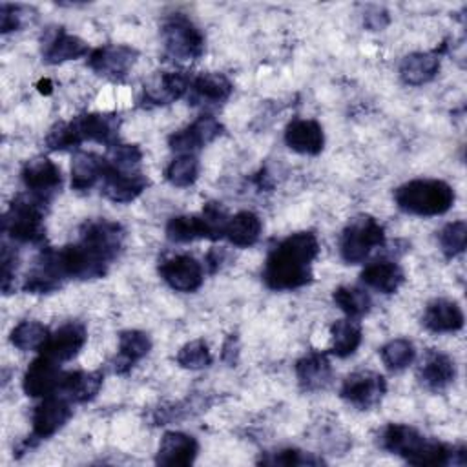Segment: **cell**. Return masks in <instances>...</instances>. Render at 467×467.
<instances>
[{
  "label": "cell",
  "instance_id": "obj_1",
  "mask_svg": "<svg viewBox=\"0 0 467 467\" xmlns=\"http://www.w3.org/2000/svg\"><path fill=\"white\" fill-rule=\"evenodd\" d=\"M124 243V228L108 219L86 221L78 241L62 248H47L49 259L62 279H97L102 277L117 259Z\"/></svg>",
  "mask_w": 467,
  "mask_h": 467
},
{
  "label": "cell",
  "instance_id": "obj_2",
  "mask_svg": "<svg viewBox=\"0 0 467 467\" xmlns=\"http://www.w3.org/2000/svg\"><path fill=\"white\" fill-rule=\"evenodd\" d=\"M319 254L317 237L312 232H297L270 250L263 281L272 290H294L312 281V261Z\"/></svg>",
  "mask_w": 467,
  "mask_h": 467
},
{
  "label": "cell",
  "instance_id": "obj_3",
  "mask_svg": "<svg viewBox=\"0 0 467 467\" xmlns=\"http://www.w3.org/2000/svg\"><path fill=\"white\" fill-rule=\"evenodd\" d=\"M381 449L401 456L405 462L420 467L447 465L454 456L465 458V449L451 447L438 440L423 436L414 427L403 423H389L379 434Z\"/></svg>",
  "mask_w": 467,
  "mask_h": 467
},
{
  "label": "cell",
  "instance_id": "obj_4",
  "mask_svg": "<svg viewBox=\"0 0 467 467\" xmlns=\"http://www.w3.org/2000/svg\"><path fill=\"white\" fill-rule=\"evenodd\" d=\"M119 128L120 119L115 113H84L69 122H57L46 135V146L64 151L91 140L111 148L119 142Z\"/></svg>",
  "mask_w": 467,
  "mask_h": 467
},
{
  "label": "cell",
  "instance_id": "obj_5",
  "mask_svg": "<svg viewBox=\"0 0 467 467\" xmlns=\"http://www.w3.org/2000/svg\"><path fill=\"white\" fill-rule=\"evenodd\" d=\"M394 201L407 213L432 217L445 213L452 206L454 190L445 181L414 179L394 192Z\"/></svg>",
  "mask_w": 467,
  "mask_h": 467
},
{
  "label": "cell",
  "instance_id": "obj_6",
  "mask_svg": "<svg viewBox=\"0 0 467 467\" xmlns=\"http://www.w3.org/2000/svg\"><path fill=\"white\" fill-rule=\"evenodd\" d=\"M44 204L33 195H18L4 213L2 230L7 237L18 243L38 244L46 237Z\"/></svg>",
  "mask_w": 467,
  "mask_h": 467
},
{
  "label": "cell",
  "instance_id": "obj_7",
  "mask_svg": "<svg viewBox=\"0 0 467 467\" xmlns=\"http://www.w3.org/2000/svg\"><path fill=\"white\" fill-rule=\"evenodd\" d=\"M161 35L166 55L175 62H192L204 53L202 33L182 13H175L164 18Z\"/></svg>",
  "mask_w": 467,
  "mask_h": 467
},
{
  "label": "cell",
  "instance_id": "obj_8",
  "mask_svg": "<svg viewBox=\"0 0 467 467\" xmlns=\"http://www.w3.org/2000/svg\"><path fill=\"white\" fill-rule=\"evenodd\" d=\"M385 243L383 226L370 215H358L341 232L339 254L348 265H358L367 259V255Z\"/></svg>",
  "mask_w": 467,
  "mask_h": 467
},
{
  "label": "cell",
  "instance_id": "obj_9",
  "mask_svg": "<svg viewBox=\"0 0 467 467\" xmlns=\"http://www.w3.org/2000/svg\"><path fill=\"white\" fill-rule=\"evenodd\" d=\"M71 401L64 396L53 392L44 396V400L35 407L33 412V431L31 438L26 440L20 447V452H26L27 449L35 447L36 441L46 440L53 436L58 429L66 425V421L71 418Z\"/></svg>",
  "mask_w": 467,
  "mask_h": 467
},
{
  "label": "cell",
  "instance_id": "obj_10",
  "mask_svg": "<svg viewBox=\"0 0 467 467\" xmlns=\"http://www.w3.org/2000/svg\"><path fill=\"white\" fill-rule=\"evenodd\" d=\"M385 392H387L385 378L372 370L352 372L350 376L345 378V381L339 389V396L347 403H350L361 410L376 407L381 401Z\"/></svg>",
  "mask_w": 467,
  "mask_h": 467
},
{
  "label": "cell",
  "instance_id": "obj_11",
  "mask_svg": "<svg viewBox=\"0 0 467 467\" xmlns=\"http://www.w3.org/2000/svg\"><path fill=\"white\" fill-rule=\"evenodd\" d=\"M22 182L29 195L47 202L62 186L60 168L47 157H35L22 168Z\"/></svg>",
  "mask_w": 467,
  "mask_h": 467
},
{
  "label": "cell",
  "instance_id": "obj_12",
  "mask_svg": "<svg viewBox=\"0 0 467 467\" xmlns=\"http://www.w3.org/2000/svg\"><path fill=\"white\" fill-rule=\"evenodd\" d=\"M137 60V51L124 44H108L89 53L88 66L100 77L122 80Z\"/></svg>",
  "mask_w": 467,
  "mask_h": 467
},
{
  "label": "cell",
  "instance_id": "obj_13",
  "mask_svg": "<svg viewBox=\"0 0 467 467\" xmlns=\"http://www.w3.org/2000/svg\"><path fill=\"white\" fill-rule=\"evenodd\" d=\"M221 133V122L210 113H202L186 128L171 133L168 144L177 153H195L197 150L204 148L213 139H217Z\"/></svg>",
  "mask_w": 467,
  "mask_h": 467
},
{
  "label": "cell",
  "instance_id": "obj_14",
  "mask_svg": "<svg viewBox=\"0 0 467 467\" xmlns=\"http://www.w3.org/2000/svg\"><path fill=\"white\" fill-rule=\"evenodd\" d=\"M150 184V179L140 171H124L111 166L106 159L102 173V195L113 202H131Z\"/></svg>",
  "mask_w": 467,
  "mask_h": 467
},
{
  "label": "cell",
  "instance_id": "obj_15",
  "mask_svg": "<svg viewBox=\"0 0 467 467\" xmlns=\"http://www.w3.org/2000/svg\"><path fill=\"white\" fill-rule=\"evenodd\" d=\"M190 78L184 71H157L142 86L144 102L166 106L179 100L190 89Z\"/></svg>",
  "mask_w": 467,
  "mask_h": 467
},
{
  "label": "cell",
  "instance_id": "obj_16",
  "mask_svg": "<svg viewBox=\"0 0 467 467\" xmlns=\"http://www.w3.org/2000/svg\"><path fill=\"white\" fill-rule=\"evenodd\" d=\"M159 274L177 292H195L204 277L201 263L186 254L164 259L159 265Z\"/></svg>",
  "mask_w": 467,
  "mask_h": 467
},
{
  "label": "cell",
  "instance_id": "obj_17",
  "mask_svg": "<svg viewBox=\"0 0 467 467\" xmlns=\"http://www.w3.org/2000/svg\"><path fill=\"white\" fill-rule=\"evenodd\" d=\"M86 327L78 321H69L57 328L55 332H49V337L40 348V354L51 358L57 363L69 361L80 352V348L86 343Z\"/></svg>",
  "mask_w": 467,
  "mask_h": 467
},
{
  "label": "cell",
  "instance_id": "obj_18",
  "mask_svg": "<svg viewBox=\"0 0 467 467\" xmlns=\"http://www.w3.org/2000/svg\"><path fill=\"white\" fill-rule=\"evenodd\" d=\"M88 55V44L64 27H51L42 36V58L47 64H62Z\"/></svg>",
  "mask_w": 467,
  "mask_h": 467
},
{
  "label": "cell",
  "instance_id": "obj_19",
  "mask_svg": "<svg viewBox=\"0 0 467 467\" xmlns=\"http://www.w3.org/2000/svg\"><path fill=\"white\" fill-rule=\"evenodd\" d=\"M60 363L53 361L51 358L40 354L33 363L27 367L24 379H22V389L27 396L31 398H44L47 394H53L60 383L62 370L58 367Z\"/></svg>",
  "mask_w": 467,
  "mask_h": 467
},
{
  "label": "cell",
  "instance_id": "obj_20",
  "mask_svg": "<svg viewBox=\"0 0 467 467\" xmlns=\"http://www.w3.org/2000/svg\"><path fill=\"white\" fill-rule=\"evenodd\" d=\"M102 381L104 374L100 370L64 372L55 392L64 396L71 403H86L99 394Z\"/></svg>",
  "mask_w": 467,
  "mask_h": 467
},
{
  "label": "cell",
  "instance_id": "obj_21",
  "mask_svg": "<svg viewBox=\"0 0 467 467\" xmlns=\"http://www.w3.org/2000/svg\"><path fill=\"white\" fill-rule=\"evenodd\" d=\"M197 451H199V445L193 436L179 431H170L161 438L155 462L166 467L190 465L193 463Z\"/></svg>",
  "mask_w": 467,
  "mask_h": 467
},
{
  "label": "cell",
  "instance_id": "obj_22",
  "mask_svg": "<svg viewBox=\"0 0 467 467\" xmlns=\"http://www.w3.org/2000/svg\"><path fill=\"white\" fill-rule=\"evenodd\" d=\"M285 142L297 153L317 155L325 144L323 128L314 119H296L285 130Z\"/></svg>",
  "mask_w": 467,
  "mask_h": 467
},
{
  "label": "cell",
  "instance_id": "obj_23",
  "mask_svg": "<svg viewBox=\"0 0 467 467\" xmlns=\"http://www.w3.org/2000/svg\"><path fill=\"white\" fill-rule=\"evenodd\" d=\"M232 82L223 73H202L190 84V104L221 106L232 95Z\"/></svg>",
  "mask_w": 467,
  "mask_h": 467
},
{
  "label": "cell",
  "instance_id": "obj_24",
  "mask_svg": "<svg viewBox=\"0 0 467 467\" xmlns=\"http://www.w3.org/2000/svg\"><path fill=\"white\" fill-rule=\"evenodd\" d=\"M421 323L431 332H456L463 327V312L456 301L438 297L425 306Z\"/></svg>",
  "mask_w": 467,
  "mask_h": 467
},
{
  "label": "cell",
  "instance_id": "obj_25",
  "mask_svg": "<svg viewBox=\"0 0 467 467\" xmlns=\"http://www.w3.org/2000/svg\"><path fill=\"white\" fill-rule=\"evenodd\" d=\"M418 378L427 389L441 390L456 378L454 361L443 352L429 350L418 368Z\"/></svg>",
  "mask_w": 467,
  "mask_h": 467
},
{
  "label": "cell",
  "instance_id": "obj_26",
  "mask_svg": "<svg viewBox=\"0 0 467 467\" xmlns=\"http://www.w3.org/2000/svg\"><path fill=\"white\" fill-rule=\"evenodd\" d=\"M440 71V53H410L400 64V77L409 86H421L431 82Z\"/></svg>",
  "mask_w": 467,
  "mask_h": 467
},
{
  "label": "cell",
  "instance_id": "obj_27",
  "mask_svg": "<svg viewBox=\"0 0 467 467\" xmlns=\"http://www.w3.org/2000/svg\"><path fill=\"white\" fill-rule=\"evenodd\" d=\"M296 376L303 390H319L330 383L332 367L325 354L310 352L296 363Z\"/></svg>",
  "mask_w": 467,
  "mask_h": 467
},
{
  "label": "cell",
  "instance_id": "obj_28",
  "mask_svg": "<svg viewBox=\"0 0 467 467\" xmlns=\"http://www.w3.org/2000/svg\"><path fill=\"white\" fill-rule=\"evenodd\" d=\"M151 348V339L142 330H124L119 334V354L113 361L117 374H126Z\"/></svg>",
  "mask_w": 467,
  "mask_h": 467
},
{
  "label": "cell",
  "instance_id": "obj_29",
  "mask_svg": "<svg viewBox=\"0 0 467 467\" xmlns=\"http://www.w3.org/2000/svg\"><path fill=\"white\" fill-rule=\"evenodd\" d=\"M361 281L381 294H394L403 283V270L394 261L379 259L365 266Z\"/></svg>",
  "mask_w": 467,
  "mask_h": 467
},
{
  "label": "cell",
  "instance_id": "obj_30",
  "mask_svg": "<svg viewBox=\"0 0 467 467\" xmlns=\"http://www.w3.org/2000/svg\"><path fill=\"white\" fill-rule=\"evenodd\" d=\"M106 157L91 151H78L71 161V186L77 192L89 190L99 179H102Z\"/></svg>",
  "mask_w": 467,
  "mask_h": 467
},
{
  "label": "cell",
  "instance_id": "obj_31",
  "mask_svg": "<svg viewBox=\"0 0 467 467\" xmlns=\"http://www.w3.org/2000/svg\"><path fill=\"white\" fill-rule=\"evenodd\" d=\"M261 230H263V224H261L259 215H255L254 212L243 210V212L235 213L234 217H230L224 237H228V241L234 246L246 248V246L255 244V241L261 235Z\"/></svg>",
  "mask_w": 467,
  "mask_h": 467
},
{
  "label": "cell",
  "instance_id": "obj_32",
  "mask_svg": "<svg viewBox=\"0 0 467 467\" xmlns=\"http://www.w3.org/2000/svg\"><path fill=\"white\" fill-rule=\"evenodd\" d=\"M330 336V352L337 358H347L354 354L361 343V328L354 319H337L336 323H332Z\"/></svg>",
  "mask_w": 467,
  "mask_h": 467
},
{
  "label": "cell",
  "instance_id": "obj_33",
  "mask_svg": "<svg viewBox=\"0 0 467 467\" xmlns=\"http://www.w3.org/2000/svg\"><path fill=\"white\" fill-rule=\"evenodd\" d=\"M166 237L171 243H190L195 239H208V232L201 213L177 215L168 221Z\"/></svg>",
  "mask_w": 467,
  "mask_h": 467
},
{
  "label": "cell",
  "instance_id": "obj_34",
  "mask_svg": "<svg viewBox=\"0 0 467 467\" xmlns=\"http://www.w3.org/2000/svg\"><path fill=\"white\" fill-rule=\"evenodd\" d=\"M334 303L348 316V319H358L370 310V296L363 288L339 286L334 290Z\"/></svg>",
  "mask_w": 467,
  "mask_h": 467
},
{
  "label": "cell",
  "instance_id": "obj_35",
  "mask_svg": "<svg viewBox=\"0 0 467 467\" xmlns=\"http://www.w3.org/2000/svg\"><path fill=\"white\" fill-rule=\"evenodd\" d=\"M164 177L170 184L184 188L197 181L199 177V161L195 153H179L164 170Z\"/></svg>",
  "mask_w": 467,
  "mask_h": 467
},
{
  "label": "cell",
  "instance_id": "obj_36",
  "mask_svg": "<svg viewBox=\"0 0 467 467\" xmlns=\"http://www.w3.org/2000/svg\"><path fill=\"white\" fill-rule=\"evenodd\" d=\"M47 337L49 330L38 321H20L11 330V343L24 352L40 350Z\"/></svg>",
  "mask_w": 467,
  "mask_h": 467
},
{
  "label": "cell",
  "instance_id": "obj_37",
  "mask_svg": "<svg viewBox=\"0 0 467 467\" xmlns=\"http://www.w3.org/2000/svg\"><path fill=\"white\" fill-rule=\"evenodd\" d=\"M379 354H381L383 365L389 370H394V372L407 368L416 358V350H414L412 341H409L405 337H396V339L385 343L381 347Z\"/></svg>",
  "mask_w": 467,
  "mask_h": 467
},
{
  "label": "cell",
  "instance_id": "obj_38",
  "mask_svg": "<svg viewBox=\"0 0 467 467\" xmlns=\"http://www.w3.org/2000/svg\"><path fill=\"white\" fill-rule=\"evenodd\" d=\"M438 241H440V248H441V252L447 259H452V257L460 255L465 250V244H467V224H465V221L460 219V221L447 223L438 234Z\"/></svg>",
  "mask_w": 467,
  "mask_h": 467
},
{
  "label": "cell",
  "instance_id": "obj_39",
  "mask_svg": "<svg viewBox=\"0 0 467 467\" xmlns=\"http://www.w3.org/2000/svg\"><path fill=\"white\" fill-rule=\"evenodd\" d=\"M177 363L182 368L190 370L206 368L212 363V352L202 339H193L181 347V350L177 352Z\"/></svg>",
  "mask_w": 467,
  "mask_h": 467
},
{
  "label": "cell",
  "instance_id": "obj_40",
  "mask_svg": "<svg viewBox=\"0 0 467 467\" xmlns=\"http://www.w3.org/2000/svg\"><path fill=\"white\" fill-rule=\"evenodd\" d=\"M201 217L204 221V226H206V232H208V239L217 241V239L226 235V226H228L230 215L226 213V210H224V206L221 202H215V201L206 202L202 206V210H201Z\"/></svg>",
  "mask_w": 467,
  "mask_h": 467
},
{
  "label": "cell",
  "instance_id": "obj_41",
  "mask_svg": "<svg viewBox=\"0 0 467 467\" xmlns=\"http://www.w3.org/2000/svg\"><path fill=\"white\" fill-rule=\"evenodd\" d=\"M108 162L119 170L124 171H135L139 170V164L142 161V151L137 144H120L109 148V157H106Z\"/></svg>",
  "mask_w": 467,
  "mask_h": 467
},
{
  "label": "cell",
  "instance_id": "obj_42",
  "mask_svg": "<svg viewBox=\"0 0 467 467\" xmlns=\"http://www.w3.org/2000/svg\"><path fill=\"white\" fill-rule=\"evenodd\" d=\"M263 463H268V465H286V467H292V465H317V463H323L321 458H316L314 454L310 452H303L299 449H281L277 452H270L266 458L261 460Z\"/></svg>",
  "mask_w": 467,
  "mask_h": 467
},
{
  "label": "cell",
  "instance_id": "obj_43",
  "mask_svg": "<svg viewBox=\"0 0 467 467\" xmlns=\"http://www.w3.org/2000/svg\"><path fill=\"white\" fill-rule=\"evenodd\" d=\"M33 9L24 5H13V4H2L0 5V31L9 33L16 31L24 26V16L29 15Z\"/></svg>",
  "mask_w": 467,
  "mask_h": 467
},
{
  "label": "cell",
  "instance_id": "obj_44",
  "mask_svg": "<svg viewBox=\"0 0 467 467\" xmlns=\"http://www.w3.org/2000/svg\"><path fill=\"white\" fill-rule=\"evenodd\" d=\"M16 254L4 244L2 248V290L4 294H11L15 290V275H16Z\"/></svg>",
  "mask_w": 467,
  "mask_h": 467
},
{
  "label": "cell",
  "instance_id": "obj_45",
  "mask_svg": "<svg viewBox=\"0 0 467 467\" xmlns=\"http://www.w3.org/2000/svg\"><path fill=\"white\" fill-rule=\"evenodd\" d=\"M363 22H365V26H367L370 31H379V29H383V27L389 24V15H387V11L376 7L372 13H367V15H365Z\"/></svg>",
  "mask_w": 467,
  "mask_h": 467
},
{
  "label": "cell",
  "instance_id": "obj_46",
  "mask_svg": "<svg viewBox=\"0 0 467 467\" xmlns=\"http://www.w3.org/2000/svg\"><path fill=\"white\" fill-rule=\"evenodd\" d=\"M237 354H239L237 336L232 334V336L226 337V341H224V345H223V354H221V356H223V359H224L230 367H234L235 361H237Z\"/></svg>",
  "mask_w": 467,
  "mask_h": 467
},
{
  "label": "cell",
  "instance_id": "obj_47",
  "mask_svg": "<svg viewBox=\"0 0 467 467\" xmlns=\"http://www.w3.org/2000/svg\"><path fill=\"white\" fill-rule=\"evenodd\" d=\"M224 257H226V254L223 248H212L206 255V265L210 266V272H217L221 268Z\"/></svg>",
  "mask_w": 467,
  "mask_h": 467
},
{
  "label": "cell",
  "instance_id": "obj_48",
  "mask_svg": "<svg viewBox=\"0 0 467 467\" xmlns=\"http://www.w3.org/2000/svg\"><path fill=\"white\" fill-rule=\"evenodd\" d=\"M36 86H38V91H40V93H46V95L51 93V80H49V78L40 80Z\"/></svg>",
  "mask_w": 467,
  "mask_h": 467
}]
</instances>
